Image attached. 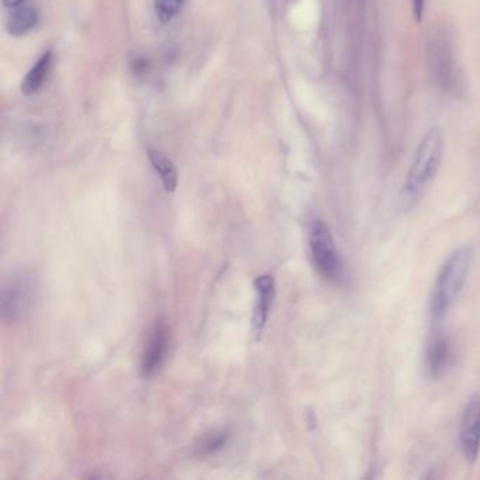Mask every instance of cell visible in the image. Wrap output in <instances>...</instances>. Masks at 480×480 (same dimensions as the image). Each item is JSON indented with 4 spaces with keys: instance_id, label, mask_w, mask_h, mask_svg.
Segmentation results:
<instances>
[{
    "instance_id": "1",
    "label": "cell",
    "mask_w": 480,
    "mask_h": 480,
    "mask_svg": "<svg viewBox=\"0 0 480 480\" xmlns=\"http://www.w3.org/2000/svg\"><path fill=\"white\" fill-rule=\"evenodd\" d=\"M444 134L439 129L428 130L419 141L400 193L404 208L414 207L434 182L444 158Z\"/></svg>"
},
{
    "instance_id": "2",
    "label": "cell",
    "mask_w": 480,
    "mask_h": 480,
    "mask_svg": "<svg viewBox=\"0 0 480 480\" xmlns=\"http://www.w3.org/2000/svg\"><path fill=\"white\" fill-rule=\"evenodd\" d=\"M473 261V250L469 246L459 247L448 257L438 274L431 294L430 312L434 320H441L458 300Z\"/></svg>"
},
{
    "instance_id": "3",
    "label": "cell",
    "mask_w": 480,
    "mask_h": 480,
    "mask_svg": "<svg viewBox=\"0 0 480 480\" xmlns=\"http://www.w3.org/2000/svg\"><path fill=\"white\" fill-rule=\"evenodd\" d=\"M427 65L433 83L439 92L455 94L459 83V69L454 41L444 27L431 28L427 37Z\"/></svg>"
},
{
    "instance_id": "4",
    "label": "cell",
    "mask_w": 480,
    "mask_h": 480,
    "mask_svg": "<svg viewBox=\"0 0 480 480\" xmlns=\"http://www.w3.org/2000/svg\"><path fill=\"white\" fill-rule=\"evenodd\" d=\"M312 261L317 272L327 281L340 282L344 275V263L336 239L325 223L316 220L309 234Z\"/></svg>"
},
{
    "instance_id": "5",
    "label": "cell",
    "mask_w": 480,
    "mask_h": 480,
    "mask_svg": "<svg viewBox=\"0 0 480 480\" xmlns=\"http://www.w3.org/2000/svg\"><path fill=\"white\" fill-rule=\"evenodd\" d=\"M37 293L36 276L28 271L13 274L2 287V317L6 321L19 320L32 309Z\"/></svg>"
},
{
    "instance_id": "6",
    "label": "cell",
    "mask_w": 480,
    "mask_h": 480,
    "mask_svg": "<svg viewBox=\"0 0 480 480\" xmlns=\"http://www.w3.org/2000/svg\"><path fill=\"white\" fill-rule=\"evenodd\" d=\"M459 442L463 458L473 465L480 454V395H473L462 413Z\"/></svg>"
},
{
    "instance_id": "7",
    "label": "cell",
    "mask_w": 480,
    "mask_h": 480,
    "mask_svg": "<svg viewBox=\"0 0 480 480\" xmlns=\"http://www.w3.org/2000/svg\"><path fill=\"white\" fill-rule=\"evenodd\" d=\"M169 348V329L162 318H158L149 334L148 344L142 353L141 375L144 378L154 376L164 365Z\"/></svg>"
},
{
    "instance_id": "8",
    "label": "cell",
    "mask_w": 480,
    "mask_h": 480,
    "mask_svg": "<svg viewBox=\"0 0 480 480\" xmlns=\"http://www.w3.org/2000/svg\"><path fill=\"white\" fill-rule=\"evenodd\" d=\"M254 287L257 292V302L252 314V328L257 338H261V334L266 325L269 310H271L275 298V279L272 275L258 276L254 282Z\"/></svg>"
},
{
    "instance_id": "9",
    "label": "cell",
    "mask_w": 480,
    "mask_h": 480,
    "mask_svg": "<svg viewBox=\"0 0 480 480\" xmlns=\"http://www.w3.org/2000/svg\"><path fill=\"white\" fill-rule=\"evenodd\" d=\"M451 359V342L444 334H437L430 341L426 351V371L430 378L441 376Z\"/></svg>"
},
{
    "instance_id": "10",
    "label": "cell",
    "mask_w": 480,
    "mask_h": 480,
    "mask_svg": "<svg viewBox=\"0 0 480 480\" xmlns=\"http://www.w3.org/2000/svg\"><path fill=\"white\" fill-rule=\"evenodd\" d=\"M51 64H52V52L47 51L45 54L41 55V58L36 63V65L24 76L21 82V92L24 95L30 96L40 91L43 83L47 79Z\"/></svg>"
},
{
    "instance_id": "11",
    "label": "cell",
    "mask_w": 480,
    "mask_h": 480,
    "mask_svg": "<svg viewBox=\"0 0 480 480\" xmlns=\"http://www.w3.org/2000/svg\"><path fill=\"white\" fill-rule=\"evenodd\" d=\"M148 158L151 161L154 169L160 173L165 190L175 192L177 186V169L173 162L157 149H149Z\"/></svg>"
},
{
    "instance_id": "12",
    "label": "cell",
    "mask_w": 480,
    "mask_h": 480,
    "mask_svg": "<svg viewBox=\"0 0 480 480\" xmlns=\"http://www.w3.org/2000/svg\"><path fill=\"white\" fill-rule=\"evenodd\" d=\"M39 21V13L33 8H20L16 12H13L6 21L8 33L19 37L27 34Z\"/></svg>"
},
{
    "instance_id": "13",
    "label": "cell",
    "mask_w": 480,
    "mask_h": 480,
    "mask_svg": "<svg viewBox=\"0 0 480 480\" xmlns=\"http://www.w3.org/2000/svg\"><path fill=\"white\" fill-rule=\"evenodd\" d=\"M228 434L224 430H213L201 437L199 444L196 445V455L208 457L217 454L219 451L227 445Z\"/></svg>"
},
{
    "instance_id": "14",
    "label": "cell",
    "mask_w": 480,
    "mask_h": 480,
    "mask_svg": "<svg viewBox=\"0 0 480 480\" xmlns=\"http://www.w3.org/2000/svg\"><path fill=\"white\" fill-rule=\"evenodd\" d=\"M184 0H155V13L161 21H171L181 10Z\"/></svg>"
},
{
    "instance_id": "15",
    "label": "cell",
    "mask_w": 480,
    "mask_h": 480,
    "mask_svg": "<svg viewBox=\"0 0 480 480\" xmlns=\"http://www.w3.org/2000/svg\"><path fill=\"white\" fill-rule=\"evenodd\" d=\"M411 10L415 21H422L426 13V0H411Z\"/></svg>"
},
{
    "instance_id": "16",
    "label": "cell",
    "mask_w": 480,
    "mask_h": 480,
    "mask_svg": "<svg viewBox=\"0 0 480 480\" xmlns=\"http://www.w3.org/2000/svg\"><path fill=\"white\" fill-rule=\"evenodd\" d=\"M134 71L137 74L142 72L145 74L146 72V68H148V63H146V59L145 58H135V61H134V65H133Z\"/></svg>"
},
{
    "instance_id": "17",
    "label": "cell",
    "mask_w": 480,
    "mask_h": 480,
    "mask_svg": "<svg viewBox=\"0 0 480 480\" xmlns=\"http://www.w3.org/2000/svg\"><path fill=\"white\" fill-rule=\"evenodd\" d=\"M23 2L24 0H3L5 6H8V8H19Z\"/></svg>"
}]
</instances>
